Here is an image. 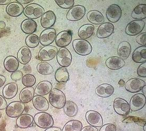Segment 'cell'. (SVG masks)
I'll list each match as a JSON object with an SVG mask.
<instances>
[{
  "instance_id": "cell-28",
  "label": "cell",
  "mask_w": 146,
  "mask_h": 131,
  "mask_svg": "<svg viewBox=\"0 0 146 131\" xmlns=\"http://www.w3.org/2000/svg\"><path fill=\"white\" fill-rule=\"evenodd\" d=\"M34 118L31 115L24 114L20 115L17 119L16 124L19 128H27L31 126L33 123Z\"/></svg>"
},
{
  "instance_id": "cell-26",
  "label": "cell",
  "mask_w": 146,
  "mask_h": 131,
  "mask_svg": "<svg viewBox=\"0 0 146 131\" xmlns=\"http://www.w3.org/2000/svg\"><path fill=\"white\" fill-rule=\"evenodd\" d=\"M53 89V85L48 81H42L37 85L35 89V94L37 95H46L50 93Z\"/></svg>"
},
{
  "instance_id": "cell-25",
  "label": "cell",
  "mask_w": 146,
  "mask_h": 131,
  "mask_svg": "<svg viewBox=\"0 0 146 131\" xmlns=\"http://www.w3.org/2000/svg\"><path fill=\"white\" fill-rule=\"evenodd\" d=\"M87 18L90 22L95 25H101L105 22L103 14L97 10L89 11L87 14Z\"/></svg>"
},
{
  "instance_id": "cell-52",
  "label": "cell",
  "mask_w": 146,
  "mask_h": 131,
  "mask_svg": "<svg viewBox=\"0 0 146 131\" xmlns=\"http://www.w3.org/2000/svg\"><path fill=\"white\" fill-rule=\"evenodd\" d=\"M6 27V23L3 21H0V30H4Z\"/></svg>"
},
{
  "instance_id": "cell-50",
  "label": "cell",
  "mask_w": 146,
  "mask_h": 131,
  "mask_svg": "<svg viewBox=\"0 0 146 131\" xmlns=\"http://www.w3.org/2000/svg\"><path fill=\"white\" fill-rule=\"evenodd\" d=\"M45 131H62L61 128L58 127H50L47 128Z\"/></svg>"
},
{
  "instance_id": "cell-31",
  "label": "cell",
  "mask_w": 146,
  "mask_h": 131,
  "mask_svg": "<svg viewBox=\"0 0 146 131\" xmlns=\"http://www.w3.org/2000/svg\"><path fill=\"white\" fill-rule=\"evenodd\" d=\"M35 94V89L33 87H25L22 90L20 93V101L27 104L31 101Z\"/></svg>"
},
{
  "instance_id": "cell-48",
  "label": "cell",
  "mask_w": 146,
  "mask_h": 131,
  "mask_svg": "<svg viewBox=\"0 0 146 131\" xmlns=\"http://www.w3.org/2000/svg\"><path fill=\"white\" fill-rule=\"evenodd\" d=\"M6 82V78L3 75H0V88L3 87Z\"/></svg>"
},
{
  "instance_id": "cell-21",
  "label": "cell",
  "mask_w": 146,
  "mask_h": 131,
  "mask_svg": "<svg viewBox=\"0 0 146 131\" xmlns=\"http://www.w3.org/2000/svg\"><path fill=\"white\" fill-rule=\"evenodd\" d=\"M115 89L110 84L104 83L98 86L95 89L97 95L102 98H108L113 95Z\"/></svg>"
},
{
  "instance_id": "cell-46",
  "label": "cell",
  "mask_w": 146,
  "mask_h": 131,
  "mask_svg": "<svg viewBox=\"0 0 146 131\" xmlns=\"http://www.w3.org/2000/svg\"><path fill=\"white\" fill-rule=\"evenodd\" d=\"M7 103L3 96L0 95V110H3L7 108Z\"/></svg>"
},
{
  "instance_id": "cell-37",
  "label": "cell",
  "mask_w": 146,
  "mask_h": 131,
  "mask_svg": "<svg viewBox=\"0 0 146 131\" xmlns=\"http://www.w3.org/2000/svg\"><path fill=\"white\" fill-rule=\"evenodd\" d=\"M83 128V124L78 120H71L64 125L62 131H80Z\"/></svg>"
},
{
  "instance_id": "cell-3",
  "label": "cell",
  "mask_w": 146,
  "mask_h": 131,
  "mask_svg": "<svg viewBox=\"0 0 146 131\" xmlns=\"http://www.w3.org/2000/svg\"><path fill=\"white\" fill-rule=\"evenodd\" d=\"M35 124L42 128H48L52 127L54 123L52 116L48 113L42 112L37 113L34 117Z\"/></svg>"
},
{
  "instance_id": "cell-39",
  "label": "cell",
  "mask_w": 146,
  "mask_h": 131,
  "mask_svg": "<svg viewBox=\"0 0 146 131\" xmlns=\"http://www.w3.org/2000/svg\"><path fill=\"white\" fill-rule=\"evenodd\" d=\"M25 44L29 48H33L38 46L40 44V38L35 34H30L27 36L25 39Z\"/></svg>"
},
{
  "instance_id": "cell-6",
  "label": "cell",
  "mask_w": 146,
  "mask_h": 131,
  "mask_svg": "<svg viewBox=\"0 0 146 131\" xmlns=\"http://www.w3.org/2000/svg\"><path fill=\"white\" fill-rule=\"evenodd\" d=\"M58 50L53 46H46L41 48L38 54V58L42 62H48L53 59L57 55Z\"/></svg>"
},
{
  "instance_id": "cell-42",
  "label": "cell",
  "mask_w": 146,
  "mask_h": 131,
  "mask_svg": "<svg viewBox=\"0 0 146 131\" xmlns=\"http://www.w3.org/2000/svg\"><path fill=\"white\" fill-rule=\"evenodd\" d=\"M136 41L140 45L146 46V33H141L136 38Z\"/></svg>"
},
{
  "instance_id": "cell-53",
  "label": "cell",
  "mask_w": 146,
  "mask_h": 131,
  "mask_svg": "<svg viewBox=\"0 0 146 131\" xmlns=\"http://www.w3.org/2000/svg\"><path fill=\"white\" fill-rule=\"evenodd\" d=\"M29 67V68H30V69H29V71H27V70H25V71H26L27 73H29V71L30 72V71H31V67H30V66H29V67ZM24 68H27V66H25V67H24Z\"/></svg>"
},
{
  "instance_id": "cell-30",
  "label": "cell",
  "mask_w": 146,
  "mask_h": 131,
  "mask_svg": "<svg viewBox=\"0 0 146 131\" xmlns=\"http://www.w3.org/2000/svg\"><path fill=\"white\" fill-rule=\"evenodd\" d=\"M21 28L23 33L30 35L36 31L37 24L34 20L28 19L24 20L22 22Z\"/></svg>"
},
{
  "instance_id": "cell-1",
  "label": "cell",
  "mask_w": 146,
  "mask_h": 131,
  "mask_svg": "<svg viewBox=\"0 0 146 131\" xmlns=\"http://www.w3.org/2000/svg\"><path fill=\"white\" fill-rule=\"evenodd\" d=\"M49 102L54 108H63L66 102V98L63 92L57 88L52 89L48 97Z\"/></svg>"
},
{
  "instance_id": "cell-29",
  "label": "cell",
  "mask_w": 146,
  "mask_h": 131,
  "mask_svg": "<svg viewBox=\"0 0 146 131\" xmlns=\"http://www.w3.org/2000/svg\"><path fill=\"white\" fill-rule=\"evenodd\" d=\"M4 67L7 71L13 72L18 69L19 67V62L14 56H7L4 59Z\"/></svg>"
},
{
  "instance_id": "cell-35",
  "label": "cell",
  "mask_w": 146,
  "mask_h": 131,
  "mask_svg": "<svg viewBox=\"0 0 146 131\" xmlns=\"http://www.w3.org/2000/svg\"><path fill=\"white\" fill-rule=\"evenodd\" d=\"M55 78L57 82L66 83L70 78V75L67 69L64 67H60L57 69L55 73Z\"/></svg>"
},
{
  "instance_id": "cell-41",
  "label": "cell",
  "mask_w": 146,
  "mask_h": 131,
  "mask_svg": "<svg viewBox=\"0 0 146 131\" xmlns=\"http://www.w3.org/2000/svg\"><path fill=\"white\" fill-rule=\"evenodd\" d=\"M55 2L58 7L65 9H71L75 3L74 0H55Z\"/></svg>"
},
{
  "instance_id": "cell-13",
  "label": "cell",
  "mask_w": 146,
  "mask_h": 131,
  "mask_svg": "<svg viewBox=\"0 0 146 131\" xmlns=\"http://www.w3.org/2000/svg\"><path fill=\"white\" fill-rule=\"evenodd\" d=\"M146 96L138 93L133 95L130 101V109L133 112L137 111L145 107L146 105Z\"/></svg>"
},
{
  "instance_id": "cell-56",
  "label": "cell",
  "mask_w": 146,
  "mask_h": 131,
  "mask_svg": "<svg viewBox=\"0 0 146 131\" xmlns=\"http://www.w3.org/2000/svg\"><path fill=\"white\" fill-rule=\"evenodd\" d=\"M1 116H2V113H1V112H0V119H1Z\"/></svg>"
},
{
  "instance_id": "cell-15",
  "label": "cell",
  "mask_w": 146,
  "mask_h": 131,
  "mask_svg": "<svg viewBox=\"0 0 146 131\" xmlns=\"http://www.w3.org/2000/svg\"><path fill=\"white\" fill-rule=\"evenodd\" d=\"M145 85L146 82L143 80L139 78H133L127 81L125 84V87L127 91L137 93L141 91Z\"/></svg>"
},
{
  "instance_id": "cell-2",
  "label": "cell",
  "mask_w": 146,
  "mask_h": 131,
  "mask_svg": "<svg viewBox=\"0 0 146 131\" xmlns=\"http://www.w3.org/2000/svg\"><path fill=\"white\" fill-rule=\"evenodd\" d=\"M72 45L75 52L80 56L88 55L93 50L90 42L85 39H75L73 40Z\"/></svg>"
},
{
  "instance_id": "cell-9",
  "label": "cell",
  "mask_w": 146,
  "mask_h": 131,
  "mask_svg": "<svg viewBox=\"0 0 146 131\" xmlns=\"http://www.w3.org/2000/svg\"><path fill=\"white\" fill-rule=\"evenodd\" d=\"M145 26L143 20H135L128 24L125 28V32L128 35L136 36L142 32Z\"/></svg>"
},
{
  "instance_id": "cell-57",
  "label": "cell",
  "mask_w": 146,
  "mask_h": 131,
  "mask_svg": "<svg viewBox=\"0 0 146 131\" xmlns=\"http://www.w3.org/2000/svg\"></svg>"
},
{
  "instance_id": "cell-12",
  "label": "cell",
  "mask_w": 146,
  "mask_h": 131,
  "mask_svg": "<svg viewBox=\"0 0 146 131\" xmlns=\"http://www.w3.org/2000/svg\"><path fill=\"white\" fill-rule=\"evenodd\" d=\"M107 19L111 23H116L122 15V10L117 4H112L107 8L106 12Z\"/></svg>"
},
{
  "instance_id": "cell-14",
  "label": "cell",
  "mask_w": 146,
  "mask_h": 131,
  "mask_svg": "<svg viewBox=\"0 0 146 131\" xmlns=\"http://www.w3.org/2000/svg\"><path fill=\"white\" fill-rule=\"evenodd\" d=\"M72 34L69 30H63L58 33L56 36L55 43L59 47H65L72 42Z\"/></svg>"
},
{
  "instance_id": "cell-45",
  "label": "cell",
  "mask_w": 146,
  "mask_h": 131,
  "mask_svg": "<svg viewBox=\"0 0 146 131\" xmlns=\"http://www.w3.org/2000/svg\"><path fill=\"white\" fill-rule=\"evenodd\" d=\"M116 127L113 124H107L102 126L100 131H116Z\"/></svg>"
},
{
  "instance_id": "cell-16",
  "label": "cell",
  "mask_w": 146,
  "mask_h": 131,
  "mask_svg": "<svg viewBox=\"0 0 146 131\" xmlns=\"http://www.w3.org/2000/svg\"><path fill=\"white\" fill-rule=\"evenodd\" d=\"M86 119L88 123L92 126L100 128L103 126V118L98 112L92 110L87 112Z\"/></svg>"
},
{
  "instance_id": "cell-27",
  "label": "cell",
  "mask_w": 146,
  "mask_h": 131,
  "mask_svg": "<svg viewBox=\"0 0 146 131\" xmlns=\"http://www.w3.org/2000/svg\"><path fill=\"white\" fill-rule=\"evenodd\" d=\"M131 47L129 43L127 41H123L120 43L118 47V55L121 59L126 60L130 55Z\"/></svg>"
},
{
  "instance_id": "cell-38",
  "label": "cell",
  "mask_w": 146,
  "mask_h": 131,
  "mask_svg": "<svg viewBox=\"0 0 146 131\" xmlns=\"http://www.w3.org/2000/svg\"><path fill=\"white\" fill-rule=\"evenodd\" d=\"M37 71L42 75H49L54 72L53 67L46 62L39 63L37 66Z\"/></svg>"
},
{
  "instance_id": "cell-51",
  "label": "cell",
  "mask_w": 146,
  "mask_h": 131,
  "mask_svg": "<svg viewBox=\"0 0 146 131\" xmlns=\"http://www.w3.org/2000/svg\"><path fill=\"white\" fill-rule=\"evenodd\" d=\"M12 2L11 0H0V5H9Z\"/></svg>"
},
{
  "instance_id": "cell-4",
  "label": "cell",
  "mask_w": 146,
  "mask_h": 131,
  "mask_svg": "<svg viewBox=\"0 0 146 131\" xmlns=\"http://www.w3.org/2000/svg\"><path fill=\"white\" fill-rule=\"evenodd\" d=\"M23 12L25 16L29 19L33 20L42 17L45 13V10L38 4L32 3L25 7Z\"/></svg>"
},
{
  "instance_id": "cell-24",
  "label": "cell",
  "mask_w": 146,
  "mask_h": 131,
  "mask_svg": "<svg viewBox=\"0 0 146 131\" xmlns=\"http://www.w3.org/2000/svg\"><path fill=\"white\" fill-rule=\"evenodd\" d=\"M18 92V85L15 82H10L5 85L2 91L4 98L12 99L14 98Z\"/></svg>"
},
{
  "instance_id": "cell-43",
  "label": "cell",
  "mask_w": 146,
  "mask_h": 131,
  "mask_svg": "<svg viewBox=\"0 0 146 131\" xmlns=\"http://www.w3.org/2000/svg\"><path fill=\"white\" fill-rule=\"evenodd\" d=\"M137 74L141 77H146V62L142 63L137 69Z\"/></svg>"
},
{
  "instance_id": "cell-47",
  "label": "cell",
  "mask_w": 146,
  "mask_h": 131,
  "mask_svg": "<svg viewBox=\"0 0 146 131\" xmlns=\"http://www.w3.org/2000/svg\"><path fill=\"white\" fill-rule=\"evenodd\" d=\"M80 131H98V129L97 128L92 126H87L83 128Z\"/></svg>"
},
{
  "instance_id": "cell-23",
  "label": "cell",
  "mask_w": 146,
  "mask_h": 131,
  "mask_svg": "<svg viewBox=\"0 0 146 131\" xmlns=\"http://www.w3.org/2000/svg\"><path fill=\"white\" fill-rule=\"evenodd\" d=\"M17 57L19 62L23 65H27L32 58V52L28 47L23 46L18 51Z\"/></svg>"
},
{
  "instance_id": "cell-49",
  "label": "cell",
  "mask_w": 146,
  "mask_h": 131,
  "mask_svg": "<svg viewBox=\"0 0 146 131\" xmlns=\"http://www.w3.org/2000/svg\"><path fill=\"white\" fill-rule=\"evenodd\" d=\"M17 2L19 3L23 4H26L30 3L33 1V0H17Z\"/></svg>"
},
{
  "instance_id": "cell-17",
  "label": "cell",
  "mask_w": 146,
  "mask_h": 131,
  "mask_svg": "<svg viewBox=\"0 0 146 131\" xmlns=\"http://www.w3.org/2000/svg\"><path fill=\"white\" fill-rule=\"evenodd\" d=\"M115 27L110 23H104L101 24L97 30L96 36L98 38L104 39L109 37L114 32Z\"/></svg>"
},
{
  "instance_id": "cell-22",
  "label": "cell",
  "mask_w": 146,
  "mask_h": 131,
  "mask_svg": "<svg viewBox=\"0 0 146 131\" xmlns=\"http://www.w3.org/2000/svg\"><path fill=\"white\" fill-rule=\"evenodd\" d=\"M34 107L40 111H46L49 109V103L43 96L36 95L33 99Z\"/></svg>"
},
{
  "instance_id": "cell-7",
  "label": "cell",
  "mask_w": 146,
  "mask_h": 131,
  "mask_svg": "<svg viewBox=\"0 0 146 131\" xmlns=\"http://www.w3.org/2000/svg\"><path fill=\"white\" fill-rule=\"evenodd\" d=\"M57 61L62 67H67L72 62V56L70 51L65 47L60 48L56 55Z\"/></svg>"
},
{
  "instance_id": "cell-33",
  "label": "cell",
  "mask_w": 146,
  "mask_h": 131,
  "mask_svg": "<svg viewBox=\"0 0 146 131\" xmlns=\"http://www.w3.org/2000/svg\"><path fill=\"white\" fill-rule=\"evenodd\" d=\"M132 58L136 63H143L146 62V46L137 48L133 53Z\"/></svg>"
},
{
  "instance_id": "cell-44",
  "label": "cell",
  "mask_w": 146,
  "mask_h": 131,
  "mask_svg": "<svg viewBox=\"0 0 146 131\" xmlns=\"http://www.w3.org/2000/svg\"><path fill=\"white\" fill-rule=\"evenodd\" d=\"M23 73L20 70H16L15 71L12 72L11 75V78L13 81H19L23 78Z\"/></svg>"
},
{
  "instance_id": "cell-36",
  "label": "cell",
  "mask_w": 146,
  "mask_h": 131,
  "mask_svg": "<svg viewBox=\"0 0 146 131\" xmlns=\"http://www.w3.org/2000/svg\"><path fill=\"white\" fill-rule=\"evenodd\" d=\"M64 111L67 116L74 117L78 113V108L77 105L74 102L67 101L64 107Z\"/></svg>"
},
{
  "instance_id": "cell-55",
  "label": "cell",
  "mask_w": 146,
  "mask_h": 131,
  "mask_svg": "<svg viewBox=\"0 0 146 131\" xmlns=\"http://www.w3.org/2000/svg\"><path fill=\"white\" fill-rule=\"evenodd\" d=\"M143 130H144V131H146V125L145 124V125H144V126L143 127Z\"/></svg>"
},
{
  "instance_id": "cell-11",
  "label": "cell",
  "mask_w": 146,
  "mask_h": 131,
  "mask_svg": "<svg viewBox=\"0 0 146 131\" xmlns=\"http://www.w3.org/2000/svg\"><path fill=\"white\" fill-rule=\"evenodd\" d=\"M56 30L55 28H50L44 30L40 35V43L43 46H49L53 43L56 38Z\"/></svg>"
},
{
  "instance_id": "cell-8",
  "label": "cell",
  "mask_w": 146,
  "mask_h": 131,
  "mask_svg": "<svg viewBox=\"0 0 146 131\" xmlns=\"http://www.w3.org/2000/svg\"><path fill=\"white\" fill-rule=\"evenodd\" d=\"M86 13L85 7L80 5L72 7L68 11L66 15L67 20L70 21H78L82 20Z\"/></svg>"
},
{
  "instance_id": "cell-34",
  "label": "cell",
  "mask_w": 146,
  "mask_h": 131,
  "mask_svg": "<svg viewBox=\"0 0 146 131\" xmlns=\"http://www.w3.org/2000/svg\"><path fill=\"white\" fill-rule=\"evenodd\" d=\"M131 17L136 20H143L146 18V5L139 4L135 7L131 14Z\"/></svg>"
},
{
  "instance_id": "cell-18",
  "label": "cell",
  "mask_w": 146,
  "mask_h": 131,
  "mask_svg": "<svg viewBox=\"0 0 146 131\" xmlns=\"http://www.w3.org/2000/svg\"><path fill=\"white\" fill-rule=\"evenodd\" d=\"M56 17L52 11H48L44 13L40 19V24L44 28H50L55 24Z\"/></svg>"
},
{
  "instance_id": "cell-32",
  "label": "cell",
  "mask_w": 146,
  "mask_h": 131,
  "mask_svg": "<svg viewBox=\"0 0 146 131\" xmlns=\"http://www.w3.org/2000/svg\"><path fill=\"white\" fill-rule=\"evenodd\" d=\"M95 27L92 24H87L80 27L78 35L80 39H88L92 37L94 33Z\"/></svg>"
},
{
  "instance_id": "cell-19",
  "label": "cell",
  "mask_w": 146,
  "mask_h": 131,
  "mask_svg": "<svg viewBox=\"0 0 146 131\" xmlns=\"http://www.w3.org/2000/svg\"><path fill=\"white\" fill-rule=\"evenodd\" d=\"M105 64L107 68L112 70H117L122 68L125 66V62L119 57L113 56L107 58Z\"/></svg>"
},
{
  "instance_id": "cell-5",
  "label": "cell",
  "mask_w": 146,
  "mask_h": 131,
  "mask_svg": "<svg viewBox=\"0 0 146 131\" xmlns=\"http://www.w3.org/2000/svg\"><path fill=\"white\" fill-rule=\"evenodd\" d=\"M25 109V104L21 101H14L7 106L5 113L7 115L12 118H18L22 114Z\"/></svg>"
},
{
  "instance_id": "cell-10",
  "label": "cell",
  "mask_w": 146,
  "mask_h": 131,
  "mask_svg": "<svg viewBox=\"0 0 146 131\" xmlns=\"http://www.w3.org/2000/svg\"><path fill=\"white\" fill-rule=\"evenodd\" d=\"M113 107L115 112L120 115L125 116L129 113L130 110L129 104L123 99L120 98L115 99Z\"/></svg>"
},
{
  "instance_id": "cell-40",
  "label": "cell",
  "mask_w": 146,
  "mask_h": 131,
  "mask_svg": "<svg viewBox=\"0 0 146 131\" xmlns=\"http://www.w3.org/2000/svg\"><path fill=\"white\" fill-rule=\"evenodd\" d=\"M36 81V78L34 75L31 74L25 75L22 78V84L27 87H32L35 84Z\"/></svg>"
},
{
  "instance_id": "cell-20",
  "label": "cell",
  "mask_w": 146,
  "mask_h": 131,
  "mask_svg": "<svg viewBox=\"0 0 146 131\" xmlns=\"http://www.w3.org/2000/svg\"><path fill=\"white\" fill-rule=\"evenodd\" d=\"M23 5L17 2H13L9 4L6 8L7 14L12 17L20 16L24 11Z\"/></svg>"
},
{
  "instance_id": "cell-54",
  "label": "cell",
  "mask_w": 146,
  "mask_h": 131,
  "mask_svg": "<svg viewBox=\"0 0 146 131\" xmlns=\"http://www.w3.org/2000/svg\"><path fill=\"white\" fill-rule=\"evenodd\" d=\"M143 93H144V95H146V85H145V86H144V87H143Z\"/></svg>"
}]
</instances>
